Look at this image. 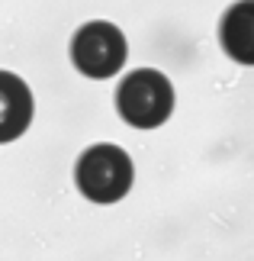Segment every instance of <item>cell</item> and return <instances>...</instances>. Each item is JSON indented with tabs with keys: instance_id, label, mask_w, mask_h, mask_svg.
Listing matches in <instances>:
<instances>
[{
	"instance_id": "obj_3",
	"label": "cell",
	"mask_w": 254,
	"mask_h": 261,
	"mask_svg": "<svg viewBox=\"0 0 254 261\" xmlns=\"http://www.w3.org/2000/svg\"><path fill=\"white\" fill-rule=\"evenodd\" d=\"M71 62L87 77H113L126 65V36L113 23L94 19L71 39Z\"/></svg>"
},
{
	"instance_id": "obj_2",
	"label": "cell",
	"mask_w": 254,
	"mask_h": 261,
	"mask_svg": "<svg viewBox=\"0 0 254 261\" xmlns=\"http://www.w3.org/2000/svg\"><path fill=\"white\" fill-rule=\"evenodd\" d=\"M77 190L94 203H116L132 187V158L119 145L100 142L77 158L74 168Z\"/></svg>"
},
{
	"instance_id": "obj_1",
	"label": "cell",
	"mask_w": 254,
	"mask_h": 261,
	"mask_svg": "<svg viewBox=\"0 0 254 261\" xmlns=\"http://www.w3.org/2000/svg\"><path fill=\"white\" fill-rule=\"evenodd\" d=\"M116 110L129 126L135 129H155L171 116L174 110V87L161 71L138 68L126 74V81L116 87Z\"/></svg>"
},
{
	"instance_id": "obj_5",
	"label": "cell",
	"mask_w": 254,
	"mask_h": 261,
	"mask_svg": "<svg viewBox=\"0 0 254 261\" xmlns=\"http://www.w3.org/2000/svg\"><path fill=\"white\" fill-rule=\"evenodd\" d=\"M222 45L241 65L254 62V4L251 0H238L222 16Z\"/></svg>"
},
{
	"instance_id": "obj_4",
	"label": "cell",
	"mask_w": 254,
	"mask_h": 261,
	"mask_svg": "<svg viewBox=\"0 0 254 261\" xmlns=\"http://www.w3.org/2000/svg\"><path fill=\"white\" fill-rule=\"evenodd\" d=\"M33 123V94L26 81L0 71V142H13Z\"/></svg>"
}]
</instances>
